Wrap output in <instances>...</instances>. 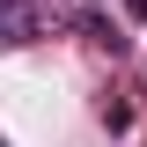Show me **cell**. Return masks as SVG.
<instances>
[{
    "instance_id": "3957f363",
    "label": "cell",
    "mask_w": 147,
    "mask_h": 147,
    "mask_svg": "<svg viewBox=\"0 0 147 147\" xmlns=\"http://www.w3.org/2000/svg\"><path fill=\"white\" fill-rule=\"evenodd\" d=\"M103 125L110 132H132V103H103Z\"/></svg>"
},
{
    "instance_id": "277c9868",
    "label": "cell",
    "mask_w": 147,
    "mask_h": 147,
    "mask_svg": "<svg viewBox=\"0 0 147 147\" xmlns=\"http://www.w3.org/2000/svg\"><path fill=\"white\" fill-rule=\"evenodd\" d=\"M132 15H140V22H147V0H132Z\"/></svg>"
},
{
    "instance_id": "6da1fadb",
    "label": "cell",
    "mask_w": 147,
    "mask_h": 147,
    "mask_svg": "<svg viewBox=\"0 0 147 147\" xmlns=\"http://www.w3.org/2000/svg\"><path fill=\"white\" fill-rule=\"evenodd\" d=\"M37 37V7L30 0H0V44H30Z\"/></svg>"
},
{
    "instance_id": "7a4b0ae2",
    "label": "cell",
    "mask_w": 147,
    "mask_h": 147,
    "mask_svg": "<svg viewBox=\"0 0 147 147\" xmlns=\"http://www.w3.org/2000/svg\"><path fill=\"white\" fill-rule=\"evenodd\" d=\"M74 22L88 30V44H103V52H125V30H118V22H110V15H96V7H81V15H74Z\"/></svg>"
}]
</instances>
